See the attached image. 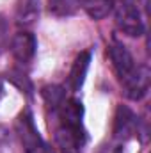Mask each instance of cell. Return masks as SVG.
Returning <instances> with one entry per match:
<instances>
[{
    "label": "cell",
    "instance_id": "11",
    "mask_svg": "<svg viewBox=\"0 0 151 153\" xmlns=\"http://www.w3.org/2000/svg\"><path fill=\"white\" fill-rule=\"evenodd\" d=\"M39 16V0H18L16 18L21 25H32Z\"/></svg>",
    "mask_w": 151,
    "mask_h": 153
},
{
    "label": "cell",
    "instance_id": "14",
    "mask_svg": "<svg viewBox=\"0 0 151 153\" xmlns=\"http://www.w3.org/2000/svg\"><path fill=\"white\" fill-rule=\"evenodd\" d=\"M9 46V25L4 16H0V55Z\"/></svg>",
    "mask_w": 151,
    "mask_h": 153
},
{
    "label": "cell",
    "instance_id": "8",
    "mask_svg": "<svg viewBox=\"0 0 151 153\" xmlns=\"http://www.w3.org/2000/svg\"><path fill=\"white\" fill-rule=\"evenodd\" d=\"M89 64H91V52H89V50L82 52L75 61H73V66H71L70 76H68V87H70L73 93L80 91V87L84 85L87 70H89Z\"/></svg>",
    "mask_w": 151,
    "mask_h": 153
},
{
    "label": "cell",
    "instance_id": "6",
    "mask_svg": "<svg viewBox=\"0 0 151 153\" xmlns=\"http://www.w3.org/2000/svg\"><path fill=\"white\" fill-rule=\"evenodd\" d=\"M9 48H11L13 57H14L20 64H29V62L34 59V55H36L38 43H36L34 34H30V32H27V30H20V32H16V34L11 38Z\"/></svg>",
    "mask_w": 151,
    "mask_h": 153
},
{
    "label": "cell",
    "instance_id": "10",
    "mask_svg": "<svg viewBox=\"0 0 151 153\" xmlns=\"http://www.w3.org/2000/svg\"><path fill=\"white\" fill-rule=\"evenodd\" d=\"M82 9L87 13L89 18L93 20H105L110 16L115 7L114 0H82Z\"/></svg>",
    "mask_w": 151,
    "mask_h": 153
},
{
    "label": "cell",
    "instance_id": "1",
    "mask_svg": "<svg viewBox=\"0 0 151 153\" xmlns=\"http://www.w3.org/2000/svg\"><path fill=\"white\" fill-rule=\"evenodd\" d=\"M114 9H115V25L123 34L130 38H139L144 34V22L133 0H123Z\"/></svg>",
    "mask_w": 151,
    "mask_h": 153
},
{
    "label": "cell",
    "instance_id": "4",
    "mask_svg": "<svg viewBox=\"0 0 151 153\" xmlns=\"http://www.w3.org/2000/svg\"><path fill=\"white\" fill-rule=\"evenodd\" d=\"M137 128H139V119H137L135 112L126 105H119L114 114V139L117 143H124L135 135Z\"/></svg>",
    "mask_w": 151,
    "mask_h": 153
},
{
    "label": "cell",
    "instance_id": "5",
    "mask_svg": "<svg viewBox=\"0 0 151 153\" xmlns=\"http://www.w3.org/2000/svg\"><path fill=\"white\" fill-rule=\"evenodd\" d=\"M121 85L126 98L133 102L142 100L150 91V70L146 66H137L132 75L121 82Z\"/></svg>",
    "mask_w": 151,
    "mask_h": 153
},
{
    "label": "cell",
    "instance_id": "9",
    "mask_svg": "<svg viewBox=\"0 0 151 153\" xmlns=\"http://www.w3.org/2000/svg\"><path fill=\"white\" fill-rule=\"evenodd\" d=\"M59 121L61 123H68V125H82V117H84V105L80 100L76 98H66L62 102V105L57 111Z\"/></svg>",
    "mask_w": 151,
    "mask_h": 153
},
{
    "label": "cell",
    "instance_id": "16",
    "mask_svg": "<svg viewBox=\"0 0 151 153\" xmlns=\"http://www.w3.org/2000/svg\"><path fill=\"white\" fill-rule=\"evenodd\" d=\"M29 153H50V150H48V146L44 144L43 148H38V150H34V152H29Z\"/></svg>",
    "mask_w": 151,
    "mask_h": 153
},
{
    "label": "cell",
    "instance_id": "3",
    "mask_svg": "<svg viewBox=\"0 0 151 153\" xmlns=\"http://www.w3.org/2000/svg\"><path fill=\"white\" fill-rule=\"evenodd\" d=\"M14 130H16V135H18V139H20L25 153L34 152V150L44 146V141L39 135L30 111L20 112V116L16 117V123H14Z\"/></svg>",
    "mask_w": 151,
    "mask_h": 153
},
{
    "label": "cell",
    "instance_id": "13",
    "mask_svg": "<svg viewBox=\"0 0 151 153\" xmlns=\"http://www.w3.org/2000/svg\"><path fill=\"white\" fill-rule=\"evenodd\" d=\"M80 5V0H48V9L53 16L66 18L75 14Z\"/></svg>",
    "mask_w": 151,
    "mask_h": 153
},
{
    "label": "cell",
    "instance_id": "15",
    "mask_svg": "<svg viewBox=\"0 0 151 153\" xmlns=\"http://www.w3.org/2000/svg\"><path fill=\"white\" fill-rule=\"evenodd\" d=\"M98 153H123V148L119 143H109V144H103Z\"/></svg>",
    "mask_w": 151,
    "mask_h": 153
},
{
    "label": "cell",
    "instance_id": "17",
    "mask_svg": "<svg viewBox=\"0 0 151 153\" xmlns=\"http://www.w3.org/2000/svg\"><path fill=\"white\" fill-rule=\"evenodd\" d=\"M0 96H2V82H0Z\"/></svg>",
    "mask_w": 151,
    "mask_h": 153
},
{
    "label": "cell",
    "instance_id": "2",
    "mask_svg": "<svg viewBox=\"0 0 151 153\" xmlns=\"http://www.w3.org/2000/svg\"><path fill=\"white\" fill-rule=\"evenodd\" d=\"M87 141L84 125L61 123L55 130V146L61 153H80Z\"/></svg>",
    "mask_w": 151,
    "mask_h": 153
},
{
    "label": "cell",
    "instance_id": "7",
    "mask_svg": "<svg viewBox=\"0 0 151 153\" xmlns=\"http://www.w3.org/2000/svg\"><path fill=\"white\" fill-rule=\"evenodd\" d=\"M109 57H110V62L114 66V71L115 75L119 76V80L123 82L124 78L132 75L135 71V61L130 53V50L123 45V43H117L114 41L112 45L109 46Z\"/></svg>",
    "mask_w": 151,
    "mask_h": 153
},
{
    "label": "cell",
    "instance_id": "12",
    "mask_svg": "<svg viewBox=\"0 0 151 153\" xmlns=\"http://www.w3.org/2000/svg\"><path fill=\"white\" fill-rule=\"evenodd\" d=\"M41 96H43L46 107L52 109V112H57L59 107L62 105V102L66 100V91L61 85H44L41 89Z\"/></svg>",
    "mask_w": 151,
    "mask_h": 153
}]
</instances>
